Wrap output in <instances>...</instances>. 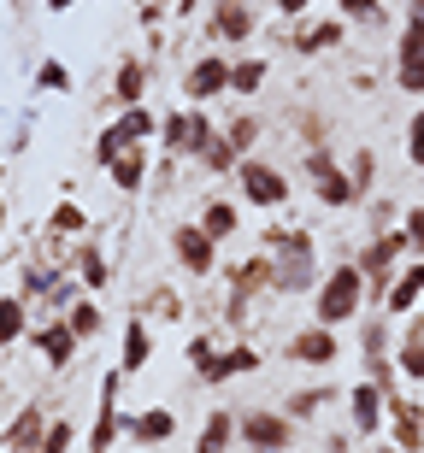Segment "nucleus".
Masks as SVG:
<instances>
[{"label": "nucleus", "mask_w": 424, "mask_h": 453, "mask_svg": "<svg viewBox=\"0 0 424 453\" xmlns=\"http://www.w3.org/2000/svg\"><path fill=\"white\" fill-rule=\"evenodd\" d=\"M148 359H153V330H148V319L130 312V319L119 324V371H124V377H142Z\"/></svg>", "instance_id": "412c9836"}, {"label": "nucleus", "mask_w": 424, "mask_h": 453, "mask_svg": "<svg viewBox=\"0 0 424 453\" xmlns=\"http://www.w3.org/2000/svg\"><path fill=\"white\" fill-rule=\"evenodd\" d=\"M236 448V412L230 406H212L195 430V453H230Z\"/></svg>", "instance_id": "bb28decb"}, {"label": "nucleus", "mask_w": 424, "mask_h": 453, "mask_svg": "<svg viewBox=\"0 0 424 453\" xmlns=\"http://www.w3.org/2000/svg\"><path fill=\"white\" fill-rule=\"evenodd\" d=\"M401 235H407L412 259H424V206H407V212H401Z\"/></svg>", "instance_id": "37998d69"}, {"label": "nucleus", "mask_w": 424, "mask_h": 453, "mask_svg": "<svg viewBox=\"0 0 424 453\" xmlns=\"http://www.w3.org/2000/svg\"><path fill=\"white\" fill-rule=\"evenodd\" d=\"M0 235H6V195H0Z\"/></svg>", "instance_id": "6e6d98bb"}, {"label": "nucleus", "mask_w": 424, "mask_h": 453, "mask_svg": "<svg viewBox=\"0 0 424 453\" xmlns=\"http://www.w3.org/2000/svg\"><path fill=\"white\" fill-rule=\"evenodd\" d=\"M359 312H366V277H359L354 259H342V265H330L319 277V288H312V324L342 330V324H359Z\"/></svg>", "instance_id": "f03ea898"}, {"label": "nucleus", "mask_w": 424, "mask_h": 453, "mask_svg": "<svg viewBox=\"0 0 424 453\" xmlns=\"http://www.w3.org/2000/svg\"><path fill=\"white\" fill-rule=\"evenodd\" d=\"M195 224H201V230L224 248V242L242 230V206L230 201V195H206V201H201V219H195Z\"/></svg>", "instance_id": "a878e982"}, {"label": "nucleus", "mask_w": 424, "mask_h": 453, "mask_svg": "<svg viewBox=\"0 0 424 453\" xmlns=\"http://www.w3.org/2000/svg\"><path fill=\"white\" fill-rule=\"evenodd\" d=\"M219 135L230 142V153H236V159H254V148H259V135H266V124H259V112H236L230 124H219Z\"/></svg>", "instance_id": "2f4dec72"}, {"label": "nucleus", "mask_w": 424, "mask_h": 453, "mask_svg": "<svg viewBox=\"0 0 424 453\" xmlns=\"http://www.w3.org/2000/svg\"><path fill=\"white\" fill-rule=\"evenodd\" d=\"M35 88H42V95H71V65L66 59H42V65H35Z\"/></svg>", "instance_id": "4c0bfd02"}, {"label": "nucleus", "mask_w": 424, "mask_h": 453, "mask_svg": "<svg viewBox=\"0 0 424 453\" xmlns=\"http://www.w3.org/2000/svg\"><path fill=\"white\" fill-rule=\"evenodd\" d=\"M212 135H219V124H212L206 106H171V112L159 118V142H166L171 159H201V148Z\"/></svg>", "instance_id": "423d86ee"}, {"label": "nucleus", "mask_w": 424, "mask_h": 453, "mask_svg": "<svg viewBox=\"0 0 424 453\" xmlns=\"http://www.w3.org/2000/svg\"><path fill=\"white\" fill-rule=\"evenodd\" d=\"M377 453H401V448H395V441H383V448H377Z\"/></svg>", "instance_id": "4d7b16f0"}, {"label": "nucleus", "mask_w": 424, "mask_h": 453, "mask_svg": "<svg viewBox=\"0 0 424 453\" xmlns=\"http://www.w3.org/2000/svg\"><path fill=\"white\" fill-rule=\"evenodd\" d=\"M283 359L289 365H306V371H330L342 359V336L330 324H301V330L283 342Z\"/></svg>", "instance_id": "f8f14e48"}, {"label": "nucleus", "mask_w": 424, "mask_h": 453, "mask_svg": "<svg viewBox=\"0 0 424 453\" xmlns=\"http://www.w3.org/2000/svg\"><path fill=\"white\" fill-rule=\"evenodd\" d=\"M266 77H272L266 53H230V95L236 101H254L259 88H266Z\"/></svg>", "instance_id": "393cba45"}, {"label": "nucleus", "mask_w": 424, "mask_h": 453, "mask_svg": "<svg viewBox=\"0 0 424 453\" xmlns=\"http://www.w3.org/2000/svg\"><path fill=\"white\" fill-rule=\"evenodd\" d=\"M48 424H53L48 406H42V401H24L12 418L0 424V453H42V441H48Z\"/></svg>", "instance_id": "ddd939ff"}, {"label": "nucleus", "mask_w": 424, "mask_h": 453, "mask_svg": "<svg viewBox=\"0 0 424 453\" xmlns=\"http://www.w3.org/2000/svg\"><path fill=\"white\" fill-rule=\"evenodd\" d=\"M389 441L401 453H419L424 448V406H412L407 395H395V401H389Z\"/></svg>", "instance_id": "5701e85b"}, {"label": "nucleus", "mask_w": 424, "mask_h": 453, "mask_svg": "<svg viewBox=\"0 0 424 453\" xmlns=\"http://www.w3.org/2000/svg\"><path fill=\"white\" fill-rule=\"evenodd\" d=\"M301 177H306V188H312V201L330 206V212H348V206H359L354 183H348V165L330 153V142H324V148H301Z\"/></svg>", "instance_id": "7ed1b4c3"}, {"label": "nucleus", "mask_w": 424, "mask_h": 453, "mask_svg": "<svg viewBox=\"0 0 424 453\" xmlns=\"http://www.w3.org/2000/svg\"><path fill=\"white\" fill-rule=\"evenodd\" d=\"M136 319H166V324H183V319H189V301H183V295H177L171 283H148V288H142Z\"/></svg>", "instance_id": "c85d7f7f"}, {"label": "nucleus", "mask_w": 424, "mask_h": 453, "mask_svg": "<svg viewBox=\"0 0 424 453\" xmlns=\"http://www.w3.org/2000/svg\"><path fill=\"white\" fill-rule=\"evenodd\" d=\"M0 195H6V153H0Z\"/></svg>", "instance_id": "5fc2aeb1"}, {"label": "nucleus", "mask_w": 424, "mask_h": 453, "mask_svg": "<svg viewBox=\"0 0 424 453\" xmlns=\"http://www.w3.org/2000/svg\"><path fill=\"white\" fill-rule=\"evenodd\" d=\"M124 383H130V377H124L119 365H112V371L101 377V401H95V424H89V436H83V448H89V453H112V448H119V436H130V412L119 406Z\"/></svg>", "instance_id": "39448f33"}, {"label": "nucleus", "mask_w": 424, "mask_h": 453, "mask_svg": "<svg viewBox=\"0 0 424 453\" xmlns=\"http://www.w3.org/2000/svg\"><path fill=\"white\" fill-rule=\"evenodd\" d=\"M24 336H30V301L12 288V295H0V348H12Z\"/></svg>", "instance_id": "473e14b6"}, {"label": "nucleus", "mask_w": 424, "mask_h": 453, "mask_svg": "<svg viewBox=\"0 0 424 453\" xmlns=\"http://www.w3.org/2000/svg\"><path fill=\"white\" fill-rule=\"evenodd\" d=\"M259 6L266 0H206V42L224 53H242V42L259 35Z\"/></svg>", "instance_id": "20e7f679"}, {"label": "nucleus", "mask_w": 424, "mask_h": 453, "mask_svg": "<svg viewBox=\"0 0 424 453\" xmlns=\"http://www.w3.org/2000/svg\"><path fill=\"white\" fill-rule=\"evenodd\" d=\"M153 177V159H148V142H136V148H124L112 165H106V183L119 188V195H142Z\"/></svg>", "instance_id": "4be33fe9"}, {"label": "nucleus", "mask_w": 424, "mask_h": 453, "mask_svg": "<svg viewBox=\"0 0 424 453\" xmlns=\"http://www.w3.org/2000/svg\"><path fill=\"white\" fill-rule=\"evenodd\" d=\"M219 95H230V53L206 48V53H195L189 71H183V106H212Z\"/></svg>", "instance_id": "1a4fd4ad"}, {"label": "nucleus", "mask_w": 424, "mask_h": 453, "mask_svg": "<svg viewBox=\"0 0 424 453\" xmlns=\"http://www.w3.org/2000/svg\"><path fill=\"white\" fill-rule=\"evenodd\" d=\"M342 42H348V18H319V24H306V18H295V30H289V48L301 53V59L336 53Z\"/></svg>", "instance_id": "f3484780"}, {"label": "nucleus", "mask_w": 424, "mask_h": 453, "mask_svg": "<svg viewBox=\"0 0 424 453\" xmlns=\"http://www.w3.org/2000/svg\"><path fill=\"white\" fill-rule=\"evenodd\" d=\"M224 342L212 336V330H195V336H189V348H183V359H189V371H201L206 359H212V353H219Z\"/></svg>", "instance_id": "79ce46f5"}, {"label": "nucleus", "mask_w": 424, "mask_h": 453, "mask_svg": "<svg viewBox=\"0 0 424 453\" xmlns=\"http://www.w3.org/2000/svg\"><path fill=\"white\" fill-rule=\"evenodd\" d=\"M71 441H77V418H53V424H48V441H42V453H71Z\"/></svg>", "instance_id": "c03bdc74"}, {"label": "nucleus", "mask_w": 424, "mask_h": 453, "mask_svg": "<svg viewBox=\"0 0 424 453\" xmlns=\"http://www.w3.org/2000/svg\"><path fill=\"white\" fill-rule=\"evenodd\" d=\"M89 230H95V224H89V212H83L77 201H71V195H66L59 206H53L48 224H42V235H53V242H83Z\"/></svg>", "instance_id": "7c9ffc66"}, {"label": "nucleus", "mask_w": 424, "mask_h": 453, "mask_svg": "<svg viewBox=\"0 0 424 453\" xmlns=\"http://www.w3.org/2000/svg\"><path fill=\"white\" fill-rule=\"evenodd\" d=\"M330 401H336V388H330V383H312V388H289L277 412H283L289 424H312V418H319V412H324Z\"/></svg>", "instance_id": "cd10ccee"}, {"label": "nucleus", "mask_w": 424, "mask_h": 453, "mask_svg": "<svg viewBox=\"0 0 424 453\" xmlns=\"http://www.w3.org/2000/svg\"><path fill=\"white\" fill-rule=\"evenodd\" d=\"M112 124H119L124 142H153V135H159V112H153L148 101H142V106H124V112L112 118Z\"/></svg>", "instance_id": "72a5a7b5"}, {"label": "nucleus", "mask_w": 424, "mask_h": 453, "mask_svg": "<svg viewBox=\"0 0 424 453\" xmlns=\"http://www.w3.org/2000/svg\"><path fill=\"white\" fill-rule=\"evenodd\" d=\"M71 277L83 283V295H101V288H112V259H106L101 235L89 230L83 242H71Z\"/></svg>", "instance_id": "2eb2a0df"}, {"label": "nucleus", "mask_w": 424, "mask_h": 453, "mask_svg": "<svg viewBox=\"0 0 424 453\" xmlns=\"http://www.w3.org/2000/svg\"><path fill=\"white\" fill-rule=\"evenodd\" d=\"M407 159L424 171V106L412 112V124H407Z\"/></svg>", "instance_id": "a18cd8bd"}, {"label": "nucleus", "mask_w": 424, "mask_h": 453, "mask_svg": "<svg viewBox=\"0 0 424 453\" xmlns=\"http://www.w3.org/2000/svg\"><path fill=\"white\" fill-rule=\"evenodd\" d=\"M348 441H359V436L342 424V430H330V436H324V453H348Z\"/></svg>", "instance_id": "8fccbe9b"}, {"label": "nucleus", "mask_w": 424, "mask_h": 453, "mask_svg": "<svg viewBox=\"0 0 424 453\" xmlns=\"http://www.w3.org/2000/svg\"><path fill=\"white\" fill-rule=\"evenodd\" d=\"M395 88L424 95V30H412V24H401V42H395Z\"/></svg>", "instance_id": "aec40b11"}, {"label": "nucleus", "mask_w": 424, "mask_h": 453, "mask_svg": "<svg viewBox=\"0 0 424 453\" xmlns=\"http://www.w3.org/2000/svg\"><path fill=\"white\" fill-rule=\"evenodd\" d=\"M66 324H71V336H77V342H95L106 330V312H101V301H95V295H83V301L66 312Z\"/></svg>", "instance_id": "f704fd0d"}, {"label": "nucleus", "mask_w": 424, "mask_h": 453, "mask_svg": "<svg viewBox=\"0 0 424 453\" xmlns=\"http://www.w3.org/2000/svg\"><path fill=\"white\" fill-rule=\"evenodd\" d=\"M24 342H30V348L48 359L53 377H71V365H77V348H83V342L71 336V324H66V319H42V324H30V336H24Z\"/></svg>", "instance_id": "4468645a"}, {"label": "nucleus", "mask_w": 424, "mask_h": 453, "mask_svg": "<svg viewBox=\"0 0 424 453\" xmlns=\"http://www.w3.org/2000/svg\"><path fill=\"white\" fill-rule=\"evenodd\" d=\"M336 18H348V24H383V0H336Z\"/></svg>", "instance_id": "a19ab883"}, {"label": "nucleus", "mask_w": 424, "mask_h": 453, "mask_svg": "<svg viewBox=\"0 0 424 453\" xmlns=\"http://www.w3.org/2000/svg\"><path fill=\"white\" fill-rule=\"evenodd\" d=\"M236 195L248 206H259V212H283L289 195H295V183H289L272 159H259V153H254V159H242V165H236Z\"/></svg>", "instance_id": "6e6552de"}, {"label": "nucleus", "mask_w": 424, "mask_h": 453, "mask_svg": "<svg viewBox=\"0 0 424 453\" xmlns=\"http://www.w3.org/2000/svg\"><path fill=\"white\" fill-rule=\"evenodd\" d=\"M166 248H171V259H177V271H183V277H206V283H212V277H219V242H212V235L201 230V224L195 219H183V224H171L166 230Z\"/></svg>", "instance_id": "0eeeda50"}, {"label": "nucleus", "mask_w": 424, "mask_h": 453, "mask_svg": "<svg viewBox=\"0 0 424 453\" xmlns=\"http://www.w3.org/2000/svg\"><path fill=\"white\" fill-rule=\"evenodd\" d=\"M348 183H354L359 206L372 201V188H377V153L372 148H354V159H348Z\"/></svg>", "instance_id": "c9c22d12"}, {"label": "nucleus", "mask_w": 424, "mask_h": 453, "mask_svg": "<svg viewBox=\"0 0 424 453\" xmlns=\"http://www.w3.org/2000/svg\"><path fill=\"white\" fill-rule=\"evenodd\" d=\"M177 436V412L171 406H142V412H130V441L136 448H159V441Z\"/></svg>", "instance_id": "b1692460"}, {"label": "nucleus", "mask_w": 424, "mask_h": 453, "mask_svg": "<svg viewBox=\"0 0 424 453\" xmlns=\"http://www.w3.org/2000/svg\"><path fill=\"white\" fill-rule=\"evenodd\" d=\"M383 424H389V401H383V388L359 377V383L348 388V430H354V436H377Z\"/></svg>", "instance_id": "a211bd4d"}, {"label": "nucleus", "mask_w": 424, "mask_h": 453, "mask_svg": "<svg viewBox=\"0 0 424 453\" xmlns=\"http://www.w3.org/2000/svg\"><path fill=\"white\" fill-rule=\"evenodd\" d=\"M419 306H424V259H407V265L395 271L389 295H383V312H389V319L401 324V319H412Z\"/></svg>", "instance_id": "6ab92c4d"}, {"label": "nucleus", "mask_w": 424, "mask_h": 453, "mask_svg": "<svg viewBox=\"0 0 424 453\" xmlns=\"http://www.w3.org/2000/svg\"><path fill=\"white\" fill-rule=\"evenodd\" d=\"M195 165H201V171H212V177H236V165H242V159L230 153V142H224V135H212V142L201 148V159H195Z\"/></svg>", "instance_id": "e433bc0d"}, {"label": "nucleus", "mask_w": 424, "mask_h": 453, "mask_svg": "<svg viewBox=\"0 0 424 453\" xmlns=\"http://www.w3.org/2000/svg\"><path fill=\"white\" fill-rule=\"evenodd\" d=\"M71 6H77V0H48V12H71Z\"/></svg>", "instance_id": "864d4df0"}, {"label": "nucleus", "mask_w": 424, "mask_h": 453, "mask_svg": "<svg viewBox=\"0 0 424 453\" xmlns=\"http://www.w3.org/2000/svg\"><path fill=\"white\" fill-rule=\"evenodd\" d=\"M148 83H153V59L148 53H124L119 65H112V112L142 106L148 101Z\"/></svg>", "instance_id": "dca6fc26"}, {"label": "nucleus", "mask_w": 424, "mask_h": 453, "mask_svg": "<svg viewBox=\"0 0 424 453\" xmlns=\"http://www.w3.org/2000/svg\"><path fill=\"white\" fill-rule=\"evenodd\" d=\"M366 219H372V235H377V230H389L395 201H383V195H377V201H366Z\"/></svg>", "instance_id": "49530a36"}, {"label": "nucleus", "mask_w": 424, "mask_h": 453, "mask_svg": "<svg viewBox=\"0 0 424 453\" xmlns=\"http://www.w3.org/2000/svg\"><path fill=\"white\" fill-rule=\"evenodd\" d=\"M124 148H136V142H124V135H119V124H106V130L95 135V165L106 171V165H112V159H119Z\"/></svg>", "instance_id": "ea45409f"}, {"label": "nucleus", "mask_w": 424, "mask_h": 453, "mask_svg": "<svg viewBox=\"0 0 424 453\" xmlns=\"http://www.w3.org/2000/svg\"><path fill=\"white\" fill-rule=\"evenodd\" d=\"M395 353V319L389 312H359V359H389Z\"/></svg>", "instance_id": "c756f323"}, {"label": "nucleus", "mask_w": 424, "mask_h": 453, "mask_svg": "<svg viewBox=\"0 0 424 453\" xmlns=\"http://www.w3.org/2000/svg\"><path fill=\"white\" fill-rule=\"evenodd\" d=\"M366 383L383 388V401H395V395H401V371H395V353H389V359H366Z\"/></svg>", "instance_id": "58836bf2"}, {"label": "nucleus", "mask_w": 424, "mask_h": 453, "mask_svg": "<svg viewBox=\"0 0 424 453\" xmlns=\"http://www.w3.org/2000/svg\"><path fill=\"white\" fill-rule=\"evenodd\" d=\"M259 365H266V348H259V342H248V336H236V342H224V348L212 353L201 371H195V383L224 388V383H236V377H248V371H259Z\"/></svg>", "instance_id": "9b49d317"}, {"label": "nucleus", "mask_w": 424, "mask_h": 453, "mask_svg": "<svg viewBox=\"0 0 424 453\" xmlns=\"http://www.w3.org/2000/svg\"><path fill=\"white\" fill-rule=\"evenodd\" d=\"M295 430L301 424H289L283 412H236V441L248 453H295Z\"/></svg>", "instance_id": "9d476101"}, {"label": "nucleus", "mask_w": 424, "mask_h": 453, "mask_svg": "<svg viewBox=\"0 0 424 453\" xmlns=\"http://www.w3.org/2000/svg\"><path fill=\"white\" fill-rule=\"evenodd\" d=\"M166 18H171V6H166V0H142V24H148V30H159Z\"/></svg>", "instance_id": "de8ad7c7"}, {"label": "nucleus", "mask_w": 424, "mask_h": 453, "mask_svg": "<svg viewBox=\"0 0 424 453\" xmlns=\"http://www.w3.org/2000/svg\"><path fill=\"white\" fill-rule=\"evenodd\" d=\"M201 6H206V0H171V18H195Z\"/></svg>", "instance_id": "3c124183"}, {"label": "nucleus", "mask_w": 424, "mask_h": 453, "mask_svg": "<svg viewBox=\"0 0 424 453\" xmlns=\"http://www.w3.org/2000/svg\"><path fill=\"white\" fill-rule=\"evenodd\" d=\"M266 6H272L277 18H306V6H312V0H266Z\"/></svg>", "instance_id": "09e8293b"}, {"label": "nucleus", "mask_w": 424, "mask_h": 453, "mask_svg": "<svg viewBox=\"0 0 424 453\" xmlns=\"http://www.w3.org/2000/svg\"><path fill=\"white\" fill-rule=\"evenodd\" d=\"M259 253L272 259V295H312L319 288V242L301 224H266Z\"/></svg>", "instance_id": "f257e3e1"}, {"label": "nucleus", "mask_w": 424, "mask_h": 453, "mask_svg": "<svg viewBox=\"0 0 424 453\" xmlns=\"http://www.w3.org/2000/svg\"><path fill=\"white\" fill-rule=\"evenodd\" d=\"M401 24H412V30H424V0H407V18Z\"/></svg>", "instance_id": "603ef678"}]
</instances>
